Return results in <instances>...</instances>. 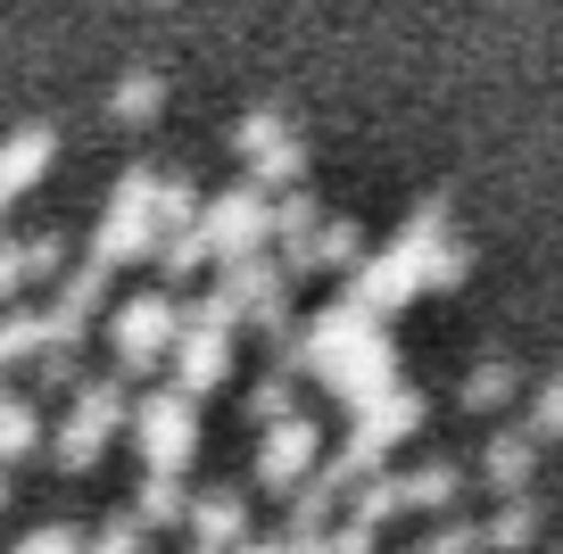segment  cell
Listing matches in <instances>:
<instances>
[{"instance_id":"obj_1","label":"cell","mask_w":563,"mask_h":554,"mask_svg":"<svg viewBox=\"0 0 563 554\" xmlns=\"http://www.w3.org/2000/svg\"><path fill=\"white\" fill-rule=\"evenodd\" d=\"M117 108H124V117H150V108H158V84H124Z\"/></svg>"}]
</instances>
